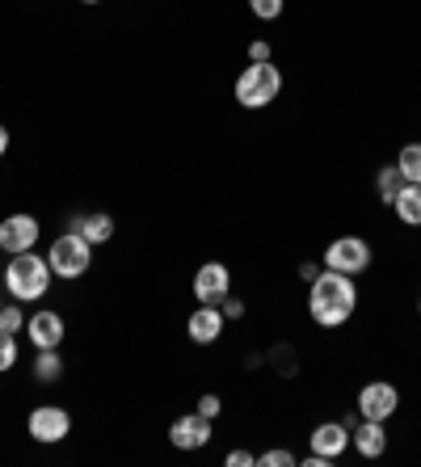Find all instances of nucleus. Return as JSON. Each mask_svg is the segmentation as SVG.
<instances>
[{"label":"nucleus","mask_w":421,"mask_h":467,"mask_svg":"<svg viewBox=\"0 0 421 467\" xmlns=\"http://www.w3.org/2000/svg\"><path fill=\"white\" fill-rule=\"evenodd\" d=\"M358 307V291H354V278L350 274H337V270H321L312 278V291H308V312L321 328H337L346 325L350 316Z\"/></svg>","instance_id":"nucleus-1"},{"label":"nucleus","mask_w":421,"mask_h":467,"mask_svg":"<svg viewBox=\"0 0 421 467\" xmlns=\"http://www.w3.org/2000/svg\"><path fill=\"white\" fill-rule=\"evenodd\" d=\"M51 261L38 257V253H13L9 257V270H5V286H9V295L17 299V304H34V299H43L47 291H51Z\"/></svg>","instance_id":"nucleus-2"},{"label":"nucleus","mask_w":421,"mask_h":467,"mask_svg":"<svg viewBox=\"0 0 421 467\" xmlns=\"http://www.w3.org/2000/svg\"><path fill=\"white\" fill-rule=\"evenodd\" d=\"M279 93H282V72H279L274 59H266V64H248L245 72L237 77V101L245 109L270 106Z\"/></svg>","instance_id":"nucleus-3"},{"label":"nucleus","mask_w":421,"mask_h":467,"mask_svg":"<svg viewBox=\"0 0 421 467\" xmlns=\"http://www.w3.org/2000/svg\"><path fill=\"white\" fill-rule=\"evenodd\" d=\"M47 261H51L55 278H80V274H89V265H93V244H89L80 232H68V236L51 240Z\"/></svg>","instance_id":"nucleus-4"},{"label":"nucleus","mask_w":421,"mask_h":467,"mask_svg":"<svg viewBox=\"0 0 421 467\" xmlns=\"http://www.w3.org/2000/svg\"><path fill=\"white\" fill-rule=\"evenodd\" d=\"M324 270L358 278L363 270H371V244L363 236H337L333 244L324 249Z\"/></svg>","instance_id":"nucleus-5"},{"label":"nucleus","mask_w":421,"mask_h":467,"mask_svg":"<svg viewBox=\"0 0 421 467\" xmlns=\"http://www.w3.org/2000/svg\"><path fill=\"white\" fill-rule=\"evenodd\" d=\"M26 430H30L34 442L55 446L72 434V417H68V409H59V404H38L30 413V421H26Z\"/></svg>","instance_id":"nucleus-6"},{"label":"nucleus","mask_w":421,"mask_h":467,"mask_svg":"<svg viewBox=\"0 0 421 467\" xmlns=\"http://www.w3.org/2000/svg\"><path fill=\"white\" fill-rule=\"evenodd\" d=\"M38 236H43V228H38V219L26 215V211H17V215H5L0 219V253H30L34 244H38Z\"/></svg>","instance_id":"nucleus-7"},{"label":"nucleus","mask_w":421,"mask_h":467,"mask_svg":"<svg viewBox=\"0 0 421 467\" xmlns=\"http://www.w3.org/2000/svg\"><path fill=\"white\" fill-rule=\"evenodd\" d=\"M396 409H400V391L392 383L379 379L358 391V417H367V421H388Z\"/></svg>","instance_id":"nucleus-8"},{"label":"nucleus","mask_w":421,"mask_h":467,"mask_svg":"<svg viewBox=\"0 0 421 467\" xmlns=\"http://www.w3.org/2000/svg\"><path fill=\"white\" fill-rule=\"evenodd\" d=\"M232 291V270L224 261H206L195 274V299L198 304H224V295Z\"/></svg>","instance_id":"nucleus-9"},{"label":"nucleus","mask_w":421,"mask_h":467,"mask_svg":"<svg viewBox=\"0 0 421 467\" xmlns=\"http://www.w3.org/2000/svg\"><path fill=\"white\" fill-rule=\"evenodd\" d=\"M169 442H174L177 451H203V446L211 442V417H203V413L177 417V421L169 425Z\"/></svg>","instance_id":"nucleus-10"},{"label":"nucleus","mask_w":421,"mask_h":467,"mask_svg":"<svg viewBox=\"0 0 421 467\" xmlns=\"http://www.w3.org/2000/svg\"><path fill=\"white\" fill-rule=\"evenodd\" d=\"M185 333H190V341L195 346H216L219 333H224V312H219V304H203L190 312V320H185Z\"/></svg>","instance_id":"nucleus-11"},{"label":"nucleus","mask_w":421,"mask_h":467,"mask_svg":"<svg viewBox=\"0 0 421 467\" xmlns=\"http://www.w3.org/2000/svg\"><path fill=\"white\" fill-rule=\"evenodd\" d=\"M26 333H30V341L38 349H59V341H64V316H59V312H34V316H26Z\"/></svg>","instance_id":"nucleus-12"},{"label":"nucleus","mask_w":421,"mask_h":467,"mask_svg":"<svg viewBox=\"0 0 421 467\" xmlns=\"http://www.w3.org/2000/svg\"><path fill=\"white\" fill-rule=\"evenodd\" d=\"M312 451L316 455H329V459H337V455H346V446H350V425L346 421H321L312 430Z\"/></svg>","instance_id":"nucleus-13"},{"label":"nucleus","mask_w":421,"mask_h":467,"mask_svg":"<svg viewBox=\"0 0 421 467\" xmlns=\"http://www.w3.org/2000/svg\"><path fill=\"white\" fill-rule=\"evenodd\" d=\"M350 442H354V451H358L363 459H379L384 451H388V434H384V421H367V417H363V421L350 430Z\"/></svg>","instance_id":"nucleus-14"},{"label":"nucleus","mask_w":421,"mask_h":467,"mask_svg":"<svg viewBox=\"0 0 421 467\" xmlns=\"http://www.w3.org/2000/svg\"><path fill=\"white\" fill-rule=\"evenodd\" d=\"M72 232H80L89 244H110V236H114V219H110L106 211H89V215L72 219Z\"/></svg>","instance_id":"nucleus-15"},{"label":"nucleus","mask_w":421,"mask_h":467,"mask_svg":"<svg viewBox=\"0 0 421 467\" xmlns=\"http://www.w3.org/2000/svg\"><path fill=\"white\" fill-rule=\"evenodd\" d=\"M392 211L400 215V223L421 228V185H413V182L400 185V194H396V202H392Z\"/></svg>","instance_id":"nucleus-16"},{"label":"nucleus","mask_w":421,"mask_h":467,"mask_svg":"<svg viewBox=\"0 0 421 467\" xmlns=\"http://www.w3.org/2000/svg\"><path fill=\"white\" fill-rule=\"evenodd\" d=\"M59 375H64V358H59V349H38V358H34V379L55 383Z\"/></svg>","instance_id":"nucleus-17"},{"label":"nucleus","mask_w":421,"mask_h":467,"mask_svg":"<svg viewBox=\"0 0 421 467\" xmlns=\"http://www.w3.org/2000/svg\"><path fill=\"white\" fill-rule=\"evenodd\" d=\"M396 169H400V177H405V182L421 185V143H405V148H400Z\"/></svg>","instance_id":"nucleus-18"},{"label":"nucleus","mask_w":421,"mask_h":467,"mask_svg":"<svg viewBox=\"0 0 421 467\" xmlns=\"http://www.w3.org/2000/svg\"><path fill=\"white\" fill-rule=\"evenodd\" d=\"M400 185H405V177H400V169L396 164H384L379 169V177H375V190H379V202H396V194H400Z\"/></svg>","instance_id":"nucleus-19"},{"label":"nucleus","mask_w":421,"mask_h":467,"mask_svg":"<svg viewBox=\"0 0 421 467\" xmlns=\"http://www.w3.org/2000/svg\"><path fill=\"white\" fill-rule=\"evenodd\" d=\"M22 328H26L22 307H17V304H5V307H0V333H13V337H17Z\"/></svg>","instance_id":"nucleus-20"},{"label":"nucleus","mask_w":421,"mask_h":467,"mask_svg":"<svg viewBox=\"0 0 421 467\" xmlns=\"http://www.w3.org/2000/svg\"><path fill=\"white\" fill-rule=\"evenodd\" d=\"M13 367H17V341H13V333H0V375Z\"/></svg>","instance_id":"nucleus-21"},{"label":"nucleus","mask_w":421,"mask_h":467,"mask_svg":"<svg viewBox=\"0 0 421 467\" xmlns=\"http://www.w3.org/2000/svg\"><path fill=\"white\" fill-rule=\"evenodd\" d=\"M282 5H287V0H248L253 17H261V22H274V17L282 13Z\"/></svg>","instance_id":"nucleus-22"},{"label":"nucleus","mask_w":421,"mask_h":467,"mask_svg":"<svg viewBox=\"0 0 421 467\" xmlns=\"http://www.w3.org/2000/svg\"><path fill=\"white\" fill-rule=\"evenodd\" d=\"M258 463L261 467H295L300 459H295L291 451H266V455H258Z\"/></svg>","instance_id":"nucleus-23"},{"label":"nucleus","mask_w":421,"mask_h":467,"mask_svg":"<svg viewBox=\"0 0 421 467\" xmlns=\"http://www.w3.org/2000/svg\"><path fill=\"white\" fill-rule=\"evenodd\" d=\"M270 362H274V367H282V375H287V379H291V375H295V354H291V349H287V346H282V349H274V354H270Z\"/></svg>","instance_id":"nucleus-24"},{"label":"nucleus","mask_w":421,"mask_h":467,"mask_svg":"<svg viewBox=\"0 0 421 467\" xmlns=\"http://www.w3.org/2000/svg\"><path fill=\"white\" fill-rule=\"evenodd\" d=\"M219 312H224V320H240V316H245V299H232V295H224V307H219Z\"/></svg>","instance_id":"nucleus-25"},{"label":"nucleus","mask_w":421,"mask_h":467,"mask_svg":"<svg viewBox=\"0 0 421 467\" xmlns=\"http://www.w3.org/2000/svg\"><path fill=\"white\" fill-rule=\"evenodd\" d=\"M219 409H224V400H219V396H203V400H198V413L211 417V421L219 417Z\"/></svg>","instance_id":"nucleus-26"},{"label":"nucleus","mask_w":421,"mask_h":467,"mask_svg":"<svg viewBox=\"0 0 421 467\" xmlns=\"http://www.w3.org/2000/svg\"><path fill=\"white\" fill-rule=\"evenodd\" d=\"M266 59H270V43H248V64H266Z\"/></svg>","instance_id":"nucleus-27"},{"label":"nucleus","mask_w":421,"mask_h":467,"mask_svg":"<svg viewBox=\"0 0 421 467\" xmlns=\"http://www.w3.org/2000/svg\"><path fill=\"white\" fill-rule=\"evenodd\" d=\"M258 463V455H248V451H232L227 455V467H253Z\"/></svg>","instance_id":"nucleus-28"},{"label":"nucleus","mask_w":421,"mask_h":467,"mask_svg":"<svg viewBox=\"0 0 421 467\" xmlns=\"http://www.w3.org/2000/svg\"><path fill=\"white\" fill-rule=\"evenodd\" d=\"M337 463V459H329V455H316V451H312V455H308V459H303V467H333Z\"/></svg>","instance_id":"nucleus-29"},{"label":"nucleus","mask_w":421,"mask_h":467,"mask_svg":"<svg viewBox=\"0 0 421 467\" xmlns=\"http://www.w3.org/2000/svg\"><path fill=\"white\" fill-rule=\"evenodd\" d=\"M316 274H321V265H312V261H303V265H300V278H303V283H312Z\"/></svg>","instance_id":"nucleus-30"},{"label":"nucleus","mask_w":421,"mask_h":467,"mask_svg":"<svg viewBox=\"0 0 421 467\" xmlns=\"http://www.w3.org/2000/svg\"><path fill=\"white\" fill-rule=\"evenodd\" d=\"M5 152H9V130L0 127V156H5Z\"/></svg>","instance_id":"nucleus-31"},{"label":"nucleus","mask_w":421,"mask_h":467,"mask_svg":"<svg viewBox=\"0 0 421 467\" xmlns=\"http://www.w3.org/2000/svg\"><path fill=\"white\" fill-rule=\"evenodd\" d=\"M80 5H101V0H80Z\"/></svg>","instance_id":"nucleus-32"},{"label":"nucleus","mask_w":421,"mask_h":467,"mask_svg":"<svg viewBox=\"0 0 421 467\" xmlns=\"http://www.w3.org/2000/svg\"><path fill=\"white\" fill-rule=\"evenodd\" d=\"M417 316H421V299H417Z\"/></svg>","instance_id":"nucleus-33"},{"label":"nucleus","mask_w":421,"mask_h":467,"mask_svg":"<svg viewBox=\"0 0 421 467\" xmlns=\"http://www.w3.org/2000/svg\"><path fill=\"white\" fill-rule=\"evenodd\" d=\"M0 307H5V304H0Z\"/></svg>","instance_id":"nucleus-34"}]
</instances>
